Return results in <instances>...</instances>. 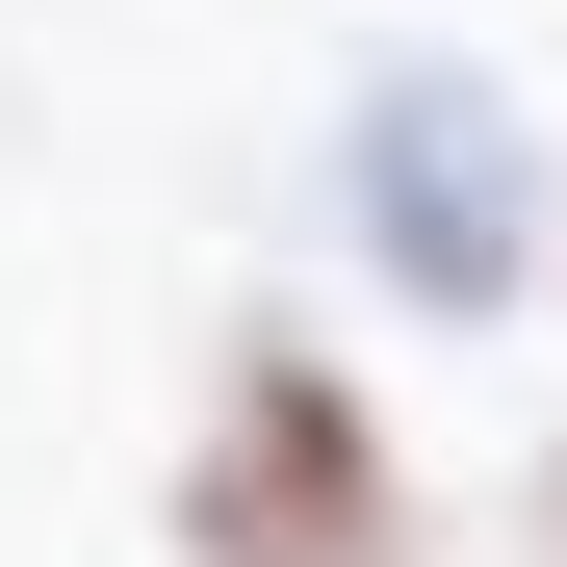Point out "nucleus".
Wrapping results in <instances>:
<instances>
[{"instance_id": "obj_4", "label": "nucleus", "mask_w": 567, "mask_h": 567, "mask_svg": "<svg viewBox=\"0 0 567 567\" xmlns=\"http://www.w3.org/2000/svg\"><path fill=\"white\" fill-rule=\"evenodd\" d=\"M542 542H567V464H542Z\"/></svg>"}, {"instance_id": "obj_2", "label": "nucleus", "mask_w": 567, "mask_h": 567, "mask_svg": "<svg viewBox=\"0 0 567 567\" xmlns=\"http://www.w3.org/2000/svg\"><path fill=\"white\" fill-rule=\"evenodd\" d=\"M361 516H388V413H361V361H310L258 310L233 388H207V464H181V542H207V567H310Z\"/></svg>"}, {"instance_id": "obj_1", "label": "nucleus", "mask_w": 567, "mask_h": 567, "mask_svg": "<svg viewBox=\"0 0 567 567\" xmlns=\"http://www.w3.org/2000/svg\"><path fill=\"white\" fill-rule=\"evenodd\" d=\"M310 181H336V258L388 284V310H516L542 233H567V181H542V130H516V78H464V52H361Z\"/></svg>"}, {"instance_id": "obj_5", "label": "nucleus", "mask_w": 567, "mask_h": 567, "mask_svg": "<svg viewBox=\"0 0 567 567\" xmlns=\"http://www.w3.org/2000/svg\"><path fill=\"white\" fill-rule=\"evenodd\" d=\"M542 284H567V233H542Z\"/></svg>"}, {"instance_id": "obj_3", "label": "nucleus", "mask_w": 567, "mask_h": 567, "mask_svg": "<svg viewBox=\"0 0 567 567\" xmlns=\"http://www.w3.org/2000/svg\"><path fill=\"white\" fill-rule=\"evenodd\" d=\"M310 567H439V542H413V516H361V542H310Z\"/></svg>"}]
</instances>
